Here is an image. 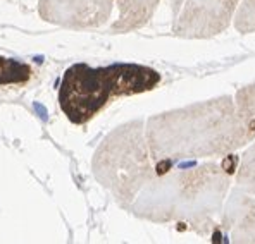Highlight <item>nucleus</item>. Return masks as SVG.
<instances>
[{
    "mask_svg": "<svg viewBox=\"0 0 255 244\" xmlns=\"http://www.w3.org/2000/svg\"><path fill=\"white\" fill-rule=\"evenodd\" d=\"M148 150L155 159L228 155L255 140V121L238 112L235 98L219 96L148 119Z\"/></svg>",
    "mask_w": 255,
    "mask_h": 244,
    "instance_id": "1",
    "label": "nucleus"
},
{
    "mask_svg": "<svg viewBox=\"0 0 255 244\" xmlns=\"http://www.w3.org/2000/svg\"><path fill=\"white\" fill-rule=\"evenodd\" d=\"M230 189V174L219 163H205L176 174H162L141 193L134 213L152 222L188 220L211 224Z\"/></svg>",
    "mask_w": 255,
    "mask_h": 244,
    "instance_id": "2",
    "label": "nucleus"
},
{
    "mask_svg": "<svg viewBox=\"0 0 255 244\" xmlns=\"http://www.w3.org/2000/svg\"><path fill=\"white\" fill-rule=\"evenodd\" d=\"M148 143L140 121L118 127L95 155V175L111 187L116 200L128 205L153 177Z\"/></svg>",
    "mask_w": 255,
    "mask_h": 244,
    "instance_id": "3",
    "label": "nucleus"
},
{
    "mask_svg": "<svg viewBox=\"0 0 255 244\" xmlns=\"http://www.w3.org/2000/svg\"><path fill=\"white\" fill-rule=\"evenodd\" d=\"M116 98L119 95L114 66L90 67L86 64H76L64 73L59 105L73 124L90 122Z\"/></svg>",
    "mask_w": 255,
    "mask_h": 244,
    "instance_id": "4",
    "label": "nucleus"
},
{
    "mask_svg": "<svg viewBox=\"0 0 255 244\" xmlns=\"http://www.w3.org/2000/svg\"><path fill=\"white\" fill-rule=\"evenodd\" d=\"M240 0H186L174 33L188 38H207L223 33L233 19Z\"/></svg>",
    "mask_w": 255,
    "mask_h": 244,
    "instance_id": "5",
    "label": "nucleus"
},
{
    "mask_svg": "<svg viewBox=\"0 0 255 244\" xmlns=\"http://www.w3.org/2000/svg\"><path fill=\"white\" fill-rule=\"evenodd\" d=\"M224 229H231L235 243H255V200L236 189L226 206Z\"/></svg>",
    "mask_w": 255,
    "mask_h": 244,
    "instance_id": "6",
    "label": "nucleus"
},
{
    "mask_svg": "<svg viewBox=\"0 0 255 244\" xmlns=\"http://www.w3.org/2000/svg\"><path fill=\"white\" fill-rule=\"evenodd\" d=\"M31 78V67L24 62L0 55V86L24 84Z\"/></svg>",
    "mask_w": 255,
    "mask_h": 244,
    "instance_id": "7",
    "label": "nucleus"
},
{
    "mask_svg": "<svg viewBox=\"0 0 255 244\" xmlns=\"http://www.w3.org/2000/svg\"><path fill=\"white\" fill-rule=\"evenodd\" d=\"M236 184H238L240 191L255 196V143L247 150L245 155L240 160Z\"/></svg>",
    "mask_w": 255,
    "mask_h": 244,
    "instance_id": "8",
    "label": "nucleus"
},
{
    "mask_svg": "<svg viewBox=\"0 0 255 244\" xmlns=\"http://www.w3.org/2000/svg\"><path fill=\"white\" fill-rule=\"evenodd\" d=\"M236 7L235 28L240 33H254L255 31V0H240Z\"/></svg>",
    "mask_w": 255,
    "mask_h": 244,
    "instance_id": "9",
    "label": "nucleus"
},
{
    "mask_svg": "<svg viewBox=\"0 0 255 244\" xmlns=\"http://www.w3.org/2000/svg\"><path fill=\"white\" fill-rule=\"evenodd\" d=\"M235 103L243 117L255 121V82L245 86V88H242L236 93Z\"/></svg>",
    "mask_w": 255,
    "mask_h": 244,
    "instance_id": "10",
    "label": "nucleus"
}]
</instances>
